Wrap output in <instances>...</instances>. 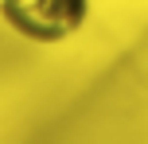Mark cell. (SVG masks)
Listing matches in <instances>:
<instances>
[{"label":"cell","instance_id":"1","mask_svg":"<svg viewBox=\"0 0 148 144\" xmlns=\"http://www.w3.org/2000/svg\"><path fill=\"white\" fill-rule=\"evenodd\" d=\"M0 16L31 43H62L86 23L90 0H0Z\"/></svg>","mask_w":148,"mask_h":144}]
</instances>
